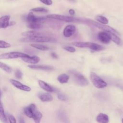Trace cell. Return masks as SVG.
I'll return each mask as SVG.
<instances>
[{
	"mask_svg": "<svg viewBox=\"0 0 123 123\" xmlns=\"http://www.w3.org/2000/svg\"><path fill=\"white\" fill-rule=\"evenodd\" d=\"M29 55L23 52L12 51L0 54V60L1 59H16L18 58H23L28 56Z\"/></svg>",
	"mask_w": 123,
	"mask_h": 123,
	"instance_id": "7",
	"label": "cell"
},
{
	"mask_svg": "<svg viewBox=\"0 0 123 123\" xmlns=\"http://www.w3.org/2000/svg\"><path fill=\"white\" fill-rule=\"evenodd\" d=\"M46 18L47 17H37L34 15L32 12H30L26 17V20L29 23H39L45 21L46 20Z\"/></svg>",
	"mask_w": 123,
	"mask_h": 123,
	"instance_id": "9",
	"label": "cell"
},
{
	"mask_svg": "<svg viewBox=\"0 0 123 123\" xmlns=\"http://www.w3.org/2000/svg\"><path fill=\"white\" fill-rule=\"evenodd\" d=\"M46 17L48 18L56 19L59 21H64L66 22H73L79 21L78 19L74 17L59 14H48L46 16Z\"/></svg>",
	"mask_w": 123,
	"mask_h": 123,
	"instance_id": "8",
	"label": "cell"
},
{
	"mask_svg": "<svg viewBox=\"0 0 123 123\" xmlns=\"http://www.w3.org/2000/svg\"><path fill=\"white\" fill-rule=\"evenodd\" d=\"M63 49L70 52H74L75 51V48L72 46H65L63 48Z\"/></svg>",
	"mask_w": 123,
	"mask_h": 123,
	"instance_id": "32",
	"label": "cell"
},
{
	"mask_svg": "<svg viewBox=\"0 0 123 123\" xmlns=\"http://www.w3.org/2000/svg\"><path fill=\"white\" fill-rule=\"evenodd\" d=\"M96 19L101 24H104V25H107L109 23V21L108 19L105 17V16H101V15H98L96 17Z\"/></svg>",
	"mask_w": 123,
	"mask_h": 123,
	"instance_id": "24",
	"label": "cell"
},
{
	"mask_svg": "<svg viewBox=\"0 0 123 123\" xmlns=\"http://www.w3.org/2000/svg\"><path fill=\"white\" fill-rule=\"evenodd\" d=\"M69 74L72 76L73 80L78 85L84 86L88 85L89 82L87 79L82 74L75 70L68 71Z\"/></svg>",
	"mask_w": 123,
	"mask_h": 123,
	"instance_id": "2",
	"label": "cell"
},
{
	"mask_svg": "<svg viewBox=\"0 0 123 123\" xmlns=\"http://www.w3.org/2000/svg\"><path fill=\"white\" fill-rule=\"evenodd\" d=\"M30 46L33 48H35L37 49L41 50H48L49 49V47L44 45L42 44H37V43H33L30 44Z\"/></svg>",
	"mask_w": 123,
	"mask_h": 123,
	"instance_id": "23",
	"label": "cell"
},
{
	"mask_svg": "<svg viewBox=\"0 0 123 123\" xmlns=\"http://www.w3.org/2000/svg\"><path fill=\"white\" fill-rule=\"evenodd\" d=\"M57 97H58V98L59 99V100H62V101H65L67 100V97L66 96L63 94L62 93H60V92H59L58 93V95H57Z\"/></svg>",
	"mask_w": 123,
	"mask_h": 123,
	"instance_id": "30",
	"label": "cell"
},
{
	"mask_svg": "<svg viewBox=\"0 0 123 123\" xmlns=\"http://www.w3.org/2000/svg\"><path fill=\"white\" fill-rule=\"evenodd\" d=\"M38 84L39 86L42 88L43 89H44V90H45L47 92H55V89L53 87H52V86H49V84H48L47 83H46L45 82L42 81V80H39L38 81Z\"/></svg>",
	"mask_w": 123,
	"mask_h": 123,
	"instance_id": "16",
	"label": "cell"
},
{
	"mask_svg": "<svg viewBox=\"0 0 123 123\" xmlns=\"http://www.w3.org/2000/svg\"><path fill=\"white\" fill-rule=\"evenodd\" d=\"M22 36L25 37H40L43 36V34L41 33L37 32V31H28L22 33Z\"/></svg>",
	"mask_w": 123,
	"mask_h": 123,
	"instance_id": "18",
	"label": "cell"
},
{
	"mask_svg": "<svg viewBox=\"0 0 123 123\" xmlns=\"http://www.w3.org/2000/svg\"><path fill=\"white\" fill-rule=\"evenodd\" d=\"M96 121L98 123H108L109 122V117L104 113L98 114L96 117Z\"/></svg>",
	"mask_w": 123,
	"mask_h": 123,
	"instance_id": "19",
	"label": "cell"
},
{
	"mask_svg": "<svg viewBox=\"0 0 123 123\" xmlns=\"http://www.w3.org/2000/svg\"><path fill=\"white\" fill-rule=\"evenodd\" d=\"M10 15H4L0 17V28H6L9 26Z\"/></svg>",
	"mask_w": 123,
	"mask_h": 123,
	"instance_id": "14",
	"label": "cell"
},
{
	"mask_svg": "<svg viewBox=\"0 0 123 123\" xmlns=\"http://www.w3.org/2000/svg\"><path fill=\"white\" fill-rule=\"evenodd\" d=\"M39 1H40L44 4L47 5H50L52 3V1L51 0H39Z\"/></svg>",
	"mask_w": 123,
	"mask_h": 123,
	"instance_id": "34",
	"label": "cell"
},
{
	"mask_svg": "<svg viewBox=\"0 0 123 123\" xmlns=\"http://www.w3.org/2000/svg\"><path fill=\"white\" fill-rule=\"evenodd\" d=\"M10 81L14 86H15L18 89H19L20 90L26 91V92H29L31 90V88L29 86L22 84L21 82H19L18 81L15 80L13 79H11L10 80Z\"/></svg>",
	"mask_w": 123,
	"mask_h": 123,
	"instance_id": "10",
	"label": "cell"
},
{
	"mask_svg": "<svg viewBox=\"0 0 123 123\" xmlns=\"http://www.w3.org/2000/svg\"><path fill=\"white\" fill-rule=\"evenodd\" d=\"M76 27L73 25H67L64 29L63 31V36L66 37H70L75 33Z\"/></svg>",
	"mask_w": 123,
	"mask_h": 123,
	"instance_id": "12",
	"label": "cell"
},
{
	"mask_svg": "<svg viewBox=\"0 0 123 123\" xmlns=\"http://www.w3.org/2000/svg\"><path fill=\"white\" fill-rule=\"evenodd\" d=\"M72 45L78 48H88L94 51H100L104 49V47L99 44L92 42H74L71 43Z\"/></svg>",
	"mask_w": 123,
	"mask_h": 123,
	"instance_id": "3",
	"label": "cell"
},
{
	"mask_svg": "<svg viewBox=\"0 0 123 123\" xmlns=\"http://www.w3.org/2000/svg\"><path fill=\"white\" fill-rule=\"evenodd\" d=\"M87 22H89V23H90L91 24H92L93 25L96 26V27L99 28L102 30H103L104 32H106L108 33H111V34H114L115 35H120L119 33L114 28H113L112 27L107 25H103L101 24L98 23L97 22L94 21L92 20H90V19H87Z\"/></svg>",
	"mask_w": 123,
	"mask_h": 123,
	"instance_id": "6",
	"label": "cell"
},
{
	"mask_svg": "<svg viewBox=\"0 0 123 123\" xmlns=\"http://www.w3.org/2000/svg\"><path fill=\"white\" fill-rule=\"evenodd\" d=\"M110 34L111 37V40L116 44L120 45L121 44V39L116 35L111 33H110Z\"/></svg>",
	"mask_w": 123,
	"mask_h": 123,
	"instance_id": "25",
	"label": "cell"
},
{
	"mask_svg": "<svg viewBox=\"0 0 123 123\" xmlns=\"http://www.w3.org/2000/svg\"><path fill=\"white\" fill-rule=\"evenodd\" d=\"M24 113L30 118H32L35 123H40L42 114L37 109L35 104L32 103L24 109Z\"/></svg>",
	"mask_w": 123,
	"mask_h": 123,
	"instance_id": "1",
	"label": "cell"
},
{
	"mask_svg": "<svg viewBox=\"0 0 123 123\" xmlns=\"http://www.w3.org/2000/svg\"><path fill=\"white\" fill-rule=\"evenodd\" d=\"M90 77L93 85L97 88H102L105 87L107 85L106 82L94 72H91Z\"/></svg>",
	"mask_w": 123,
	"mask_h": 123,
	"instance_id": "5",
	"label": "cell"
},
{
	"mask_svg": "<svg viewBox=\"0 0 123 123\" xmlns=\"http://www.w3.org/2000/svg\"><path fill=\"white\" fill-rule=\"evenodd\" d=\"M8 120L10 123H16V120L15 117L12 115H9Z\"/></svg>",
	"mask_w": 123,
	"mask_h": 123,
	"instance_id": "33",
	"label": "cell"
},
{
	"mask_svg": "<svg viewBox=\"0 0 123 123\" xmlns=\"http://www.w3.org/2000/svg\"><path fill=\"white\" fill-rule=\"evenodd\" d=\"M22 60L26 63L32 64H36L38 63L40 61V58L37 56H28L26 57L22 58Z\"/></svg>",
	"mask_w": 123,
	"mask_h": 123,
	"instance_id": "13",
	"label": "cell"
},
{
	"mask_svg": "<svg viewBox=\"0 0 123 123\" xmlns=\"http://www.w3.org/2000/svg\"><path fill=\"white\" fill-rule=\"evenodd\" d=\"M15 76L17 79H21L23 76L22 72L19 69H17L15 73Z\"/></svg>",
	"mask_w": 123,
	"mask_h": 123,
	"instance_id": "31",
	"label": "cell"
},
{
	"mask_svg": "<svg viewBox=\"0 0 123 123\" xmlns=\"http://www.w3.org/2000/svg\"><path fill=\"white\" fill-rule=\"evenodd\" d=\"M69 12L71 15H74L75 13V12L73 9H70L69 11Z\"/></svg>",
	"mask_w": 123,
	"mask_h": 123,
	"instance_id": "37",
	"label": "cell"
},
{
	"mask_svg": "<svg viewBox=\"0 0 123 123\" xmlns=\"http://www.w3.org/2000/svg\"><path fill=\"white\" fill-rule=\"evenodd\" d=\"M98 38L102 43L108 44L111 41V37L109 33L106 32H100L98 34Z\"/></svg>",
	"mask_w": 123,
	"mask_h": 123,
	"instance_id": "11",
	"label": "cell"
},
{
	"mask_svg": "<svg viewBox=\"0 0 123 123\" xmlns=\"http://www.w3.org/2000/svg\"><path fill=\"white\" fill-rule=\"evenodd\" d=\"M70 77L66 74H62L59 75L57 77V80L61 84H64L68 82Z\"/></svg>",
	"mask_w": 123,
	"mask_h": 123,
	"instance_id": "21",
	"label": "cell"
},
{
	"mask_svg": "<svg viewBox=\"0 0 123 123\" xmlns=\"http://www.w3.org/2000/svg\"><path fill=\"white\" fill-rule=\"evenodd\" d=\"M14 24H15V23L14 22H13V21H12V22H10V23H9V25H14Z\"/></svg>",
	"mask_w": 123,
	"mask_h": 123,
	"instance_id": "38",
	"label": "cell"
},
{
	"mask_svg": "<svg viewBox=\"0 0 123 123\" xmlns=\"http://www.w3.org/2000/svg\"><path fill=\"white\" fill-rule=\"evenodd\" d=\"M56 41V39L53 37H45L44 36L40 37H25L20 40V41L24 42H53Z\"/></svg>",
	"mask_w": 123,
	"mask_h": 123,
	"instance_id": "4",
	"label": "cell"
},
{
	"mask_svg": "<svg viewBox=\"0 0 123 123\" xmlns=\"http://www.w3.org/2000/svg\"><path fill=\"white\" fill-rule=\"evenodd\" d=\"M19 123H25V120L24 118L22 116H20L19 118Z\"/></svg>",
	"mask_w": 123,
	"mask_h": 123,
	"instance_id": "36",
	"label": "cell"
},
{
	"mask_svg": "<svg viewBox=\"0 0 123 123\" xmlns=\"http://www.w3.org/2000/svg\"><path fill=\"white\" fill-rule=\"evenodd\" d=\"M50 55H51V57H53V58H54V59H57V58H58V55H57V54H56V53H55V52H51V53H50Z\"/></svg>",
	"mask_w": 123,
	"mask_h": 123,
	"instance_id": "35",
	"label": "cell"
},
{
	"mask_svg": "<svg viewBox=\"0 0 123 123\" xmlns=\"http://www.w3.org/2000/svg\"><path fill=\"white\" fill-rule=\"evenodd\" d=\"M27 27L32 29H38L42 27V25L39 23H29L27 25Z\"/></svg>",
	"mask_w": 123,
	"mask_h": 123,
	"instance_id": "27",
	"label": "cell"
},
{
	"mask_svg": "<svg viewBox=\"0 0 123 123\" xmlns=\"http://www.w3.org/2000/svg\"><path fill=\"white\" fill-rule=\"evenodd\" d=\"M38 97L40 100L43 102H49L52 101L53 99L52 96L48 93H40Z\"/></svg>",
	"mask_w": 123,
	"mask_h": 123,
	"instance_id": "20",
	"label": "cell"
},
{
	"mask_svg": "<svg viewBox=\"0 0 123 123\" xmlns=\"http://www.w3.org/2000/svg\"><path fill=\"white\" fill-rule=\"evenodd\" d=\"M0 68L8 73H10L12 71V69L9 65L1 62H0Z\"/></svg>",
	"mask_w": 123,
	"mask_h": 123,
	"instance_id": "26",
	"label": "cell"
},
{
	"mask_svg": "<svg viewBox=\"0 0 123 123\" xmlns=\"http://www.w3.org/2000/svg\"><path fill=\"white\" fill-rule=\"evenodd\" d=\"M27 66L31 69H38L44 71H51L53 70L54 68L52 66L49 65H36V64H30L28 65Z\"/></svg>",
	"mask_w": 123,
	"mask_h": 123,
	"instance_id": "15",
	"label": "cell"
},
{
	"mask_svg": "<svg viewBox=\"0 0 123 123\" xmlns=\"http://www.w3.org/2000/svg\"><path fill=\"white\" fill-rule=\"evenodd\" d=\"M30 11L33 12H48V10L47 9L42 8V7L34 8L31 9Z\"/></svg>",
	"mask_w": 123,
	"mask_h": 123,
	"instance_id": "28",
	"label": "cell"
},
{
	"mask_svg": "<svg viewBox=\"0 0 123 123\" xmlns=\"http://www.w3.org/2000/svg\"><path fill=\"white\" fill-rule=\"evenodd\" d=\"M122 123H123V118L122 119Z\"/></svg>",
	"mask_w": 123,
	"mask_h": 123,
	"instance_id": "39",
	"label": "cell"
},
{
	"mask_svg": "<svg viewBox=\"0 0 123 123\" xmlns=\"http://www.w3.org/2000/svg\"><path fill=\"white\" fill-rule=\"evenodd\" d=\"M71 0V1H74V0Z\"/></svg>",
	"mask_w": 123,
	"mask_h": 123,
	"instance_id": "41",
	"label": "cell"
},
{
	"mask_svg": "<svg viewBox=\"0 0 123 123\" xmlns=\"http://www.w3.org/2000/svg\"><path fill=\"white\" fill-rule=\"evenodd\" d=\"M11 47V45L3 40H0V48L2 49H5V48H8Z\"/></svg>",
	"mask_w": 123,
	"mask_h": 123,
	"instance_id": "29",
	"label": "cell"
},
{
	"mask_svg": "<svg viewBox=\"0 0 123 123\" xmlns=\"http://www.w3.org/2000/svg\"><path fill=\"white\" fill-rule=\"evenodd\" d=\"M1 103V102H0V103Z\"/></svg>",
	"mask_w": 123,
	"mask_h": 123,
	"instance_id": "40",
	"label": "cell"
},
{
	"mask_svg": "<svg viewBox=\"0 0 123 123\" xmlns=\"http://www.w3.org/2000/svg\"><path fill=\"white\" fill-rule=\"evenodd\" d=\"M58 119L62 123H70V120L66 113L63 110H60L57 114Z\"/></svg>",
	"mask_w": 123,
	"mask_h": 123,
	"instance_id": "17",
	"label": "cell"
},
{
	"mask_svg": "<svg viewBox=\"0 0 123 123\" xmlns=\"http://www.w3.org/2000/svg\"><path fill=\"white\" fill-rule=\"evenodd\" d=\"M0 120L3 123H7V119L4 112L3 105L1 103H0Z\"/></svg>",
	"mask_w": 123,
	"mask_h": 123,
	"instance_id": "22",
	"label": "cell"
}]
</instances>
